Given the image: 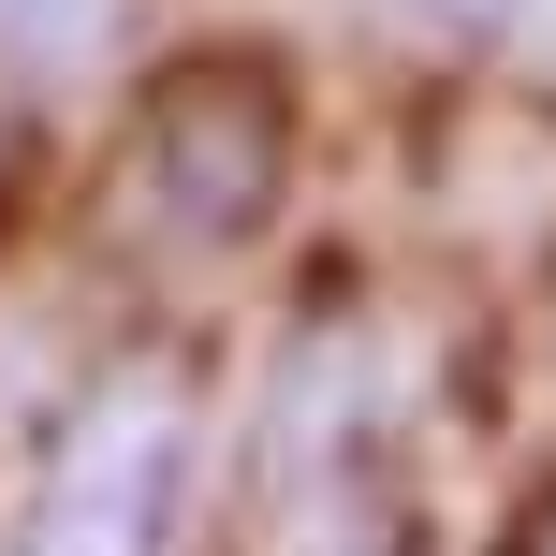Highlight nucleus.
Instances as JSON below:
<instances>
[{"label": "nucleus", "instance_id": "obj_1", "mask_svg": "<svg viewBox=\"0 0 556 556\" xmlns=\"http://www.w3.org/2000/svg\"><path fill=\"white\" fill-rule=\"evenodd\" d=\"M395 381H381V337L323 323L278 352L264 395V556H395Z\"/></svg>", "mask_w": 556, "mask_h": 556}, {"label": "nucleus", "instance_id": "obj_2", "mask_svg": "<svg viewBox=\"0 0 556 556\" xmlns=\"http://www.w3.org/2000/svg\"><path fill=\"white\" fill-rule=\"evenodd\" d=\"M176 528H191V381L117 366V381L74 395L15 556H176Z\"/></svg>", "mask_w": 556, "mask_h": 556}, {"label": "nucleus", "instance_id": "obj_3", "mask_svg": "<svg viewBox=\"0 0 556 556\" xmlns=\"http://www.w3.org/2000/svg\"><path fill=\"white\" fill-rule=\"evenodd\" d=\"M147 191L176 205L191 235H250L264 220V191H278V103L250 74H176L162 103H147Z\"/></svg>", "mask_w": 556, "mask_h": 556}, {"label": "nucleus", "instance_id": "obj_4", "mask_svg": "<svg viewBox=\"0 0 556 556\" xmlns=\"http://www.w3.org/2000/svg\"><path fill=\"white\" fill-rule=\"evenodd\" d=\"M117 15H132V0H0V74H29V88L103 74V59H117Z\"/></svg>", "mask_w": 556, "mask_h": 556}, {"label": "nucleus", "instance_id": "obj_5", "mask_svg": "<svg viewBox=\"0 0 556 556\" xmlns=\"http://www.w3.org/2000/svg\"><path fill=\"white\" fill-rule=\"evenodd\" d=\"M528 74L556 88V0H528Z\"/></svg>", "mask_w": 556, "mask_h": 556}, {"label": "nucleus", "instance_id": "obj_6", "mask_svg": "<svg viewBox=\"0 0 556 556\" xmlns=\"http://www.w3.org/2000/svg\"><path fill=\"white\" fill-rule=\"evenodd\" d=\"M425 15H454V29H483V15H528V0H425Z\"/></svg>", "mask_w": 556, "mask_h": 556}, {"label": "nucleus", "instance_id": "obj_7", "mask_svg": "<svg viewBox=\"0 0 556 556\" xmlns=\"http://www.w3.org/2000/svg\"><path fill=\"white\" fill-rule=\"evenodd\" d=\"M542 556H556V528H542Z\"/></svg>", "mask_w": 556, "mask_h": 556}]
</instances>
